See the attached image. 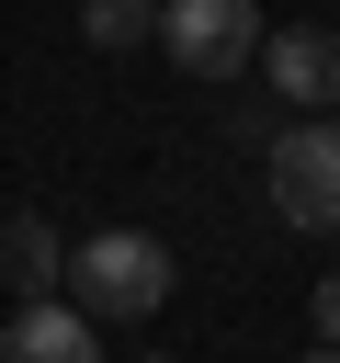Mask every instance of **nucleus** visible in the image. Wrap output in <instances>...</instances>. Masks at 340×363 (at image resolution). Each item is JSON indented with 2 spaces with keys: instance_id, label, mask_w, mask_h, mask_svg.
<instances>
[{
  "instance_id": "1",
  "label": "nucleus",
  "mask_w": 340,
  "mask_h": 363,
  "mask_svg": "<svg viewBox=\"0 0 340 363\" xmlns=\"http://www.w3.org/2000/svg\"><path fill=\"white\" fill-rule=\"evenodd\" d=\"M170 250L147 238V227H102V238H79L68 250V306L79 318H159L170 306Z\"/></svg>"
},
{
  "instance_id": "2",
  "label": "nucleus",
  "mask_w": 340,
  "mask_h": 363,
  "mask_svg": "<svg viewBox=\"0 0 340 363\" xmlns=\"http://www.w3.org/2000/svg\"><path fill=\"white\" fill-rule=\"evenodd\" d=\"M159 45L181 79H249L261 57V0H159Z\"/></svg>"
},
{
  "instance_id": "3",
  "label": "nucleus",
  "mask_w": 340,
  "mask_h": 363,
  "mask_svg": "<svg viewBox=\"0 0 340 363\" xmlns=\"http://www.w3.org/2000/svg\"><path fill=\"white\" fill-rule=\"evenodd\" d=\"M272 216L306 227V238L340 227V113H306V125L272 136Z\"/></svg>"
},
{
  "instance_id": "4",
  "label": "nucleus",
  "mask_w": 340,
  "mask_h": 363,
  "mask_svg": "<svg viewBox=\"0 0 340 363\" xmlns=\"http://www.w3.org/2000/svg\"><path fill=\"white\" fill-rule=\"evenodd\" d=\"M261 79H272L295 113H329V102H340V34H329V23H283V34H261Z\"/></svg>"
},
{
  "instance_id": "5",
  "label": "nucleus",
  "mask_w": 340,
  "mask_h": 363,
  "mask_svg": "<svg viewBox=\"0 0 340 363\" xmlns=\"http://www.w3.org/2000/svg\"><path fill=\"white\" fill-rule=\"evenodd\" d=\"M0 363H102V340H91V318L68 295H45V306H23L0 329Z\"/></svg>"
},
{
  "instance_id": "6",
  "label": "nucleus",
  "mask_w": 340,
  "mask_h": 363,
  "mask_svg": "<svg viewBox=\"0 0 340 363\" xmlns=\"http://www.w3.org/2000/svg\"><path fill=\"white\" fill-rule=\"evenodd\" d=\"M0 284H11L23 306L68 295V250H57V227H45V216H11V227H0Z\"/></svg>"
},
{
  "instance_id": "7",
  "label": "nucleus",
  "mask_w": 340,
  "mask_h": 363,
  "mask_svg": "<svg viewBox=\"0 0 340 363\" xmlns=\"http://www.w3.org/2000/svg\"><path fill=\"white\" fill-rule=\"evenodd\" d=\"M79 34L125 57V45H147V34H159V0H79Z\"/></svg>"
},
{
  "instance_id": "8",
  "label": "nucleus",
  "mask_w": 340,
  "mask_h": 363,
  "mask_svg": "<svg viewBox=\"0 0 340 363\" xmlns=\"http://www.w3.org/2000/svg\"><path fill=\"white\" fill-rule=\"evenodd\" d=\"M317 340H329V352H340V272H329V284H317Z\"/></svg>"
},
{
  "instance_id": "9",
  "label": "nucleus",
  "mask_w": 340,
  "mask_h": 363,
  "mask_svg": "<svg viewBox=\"0 0 340 363\" xmlns=\"http://www.w3.org/2000/svg\"><path fill=\"white\" fill-rule=\"evenodd\" d=\"M306 363H340V352H329V340H317V352H306Z\"/></svg>"
}]
</instances>
